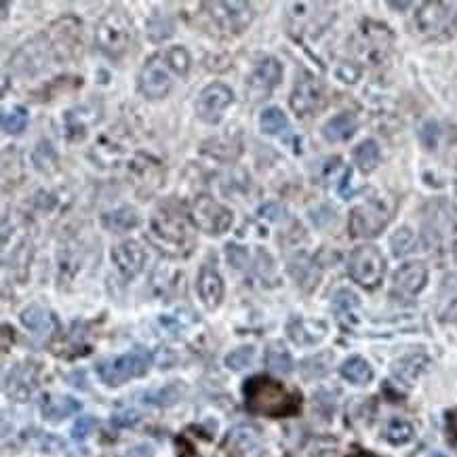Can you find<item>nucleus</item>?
I'll list each match as a JSON object with an SVG mask.
<instances>
[{
  "instance_id": "79ce46f5",
  "label": "nucleus",
  "mask_w": 457,
  "mask_h": 457,
  "mask_svg": "<svg viewBox=\"0 0 457 457\" xmlns=\"http://www.w3.org/2000/svg\"><path fill=\"white\" fill-rule=\"evenodd\" d=\"M95 426H98V419H95V417H88V415L78 417L76 424L72 426V436H74L76 440H82V438H86L91 432L95 430Z\"/></svg>"
},
{
  "instance_id": "f3484780",
  "label": "nucleus",
  "mask_w": 457,
  "mask_h": 457,
  "mask_svg": "<svg viewBox=\"0 0 457 457\" xmlns=\"http://www.w3.org/2000/svg\"><path fill=\"white\" fill-rule=\"evenodd\" d=\"M226 447H228L232 457H261L263 455V444H261L259 432L251 426L234 428L228 434Z\"/></svg>"
},
{
  "instance_id": "f704fd0d",
  "label": "nucleus",
  "mask_w": 457,
  "mask_h": 457,
  "mask_svg": "<svg viewBox=\"0 0 457 457\" xmlns=\"http://www.w3.org/2000/svg\"><path fill=\"white\" fill-rule=\"evenodd\" d=\"M162 55H164L166 65L175 74H179V76H186L188 74V70H190V53L184 47H171Z\"/></svg>"
},
{
  "instance_id": "1a4fd4ad",
  "label": "nucleus",
  "mask_w": 457,
  "mask_h": 457,
  "mask_svg": "<svg viewBox=\"0 0 457 457\" xmlns=\"http://www.w3.org/2000/svg\"><path fill=\"white\" fill-rule=\"evenodd\" d=\"M390 219V213L384 203L369 201L352 209L350 213V234L354 238H371L378 236Z\"/></svg>"
},
{
  "instance_id": "6ab92c4d",
  "label": "nucleus",
  "mask_w": 457,
  "mask_h": 457,
  "mask_svg": "<svg viewBox=\"0 0 457 457\" xmlns=\"http://www.w3.org/2000/svg\"><path fill=\"white\" fill-rule=\"evenodd\" d=\"M65 24H68V17L53 26L51 47H53L57 57L72 59V57H76L80 53V24H74L72 28H68Z\"/></svg>"
},
{
  "instance_id": "aec40b11",
  "label": "nucleus",
  "mask_w": 457,
  "mask_h": 457,
  "mask_svg": "<svg viewBox=\"0 0 457 457\" xmlns=\"http://www.w3.org/2000/svg\"><path fill=\"white\" fill-rule=\"evenodd\" d=\"M196 287H199V295L203 300V304L207 308H217L224 300V281L219 277V272L205 263L199 272V281H196Z\"/></svg>"
},
{
  "instance_id": "58836bf2",
  "label": "nucleus",
  "mask_w": 457,
  "mask_h": 457,
  "mask_svg": "<svg viewBox=\"0 0 457 457\" xmlns=\"http://www.w3.org/2000/svg\"><path fill=\"white\" fill-rule=\"evenodd\" d=\"M329 362H331V354H316V356H312V358H306L304 362H302V373H304V378H308V380H312V378H320V375H325L327 373V369H329Z\"/></svg>"
},
{
  "instance_id": "8fccbe9b",
  "label": "nucleus",
  "mask_w": 457,
  "mask_h": 457,
  "mask_svg": "<svg viewBox=\"0 0 457 457\" xmlns=\"http://www.w3.org/2000/svg\"><path fill=\"white\" fill-rule=\"evenodd\" d=\"M453 255H455V259H457V226H455V230H453Z\"/></svg>"
},
{
  "instance_id": "c756f323",
  "label": "nucleus",
  "mask_w": 457,
  "mask_h": 457,
  "mask_svg": "<svg viewBox=\"0 0 457 457\" xmlns=\"http://www.w3.org/2000/svg\"><path fill=\"white\" fill-rule=\"evenodd\" d=\"M259 125L268 135H281L289 129V121L281 108H265L259 116Z\"/></svg>"
},
{
  "instance_id": "4c0bfd02",
  "label": "nucleus",
  "mask_w": 457,
  "mask_h": 457,
  "mask_svg": "<svg viewBox=\"0 0 457 457\" xmlns=\"http://www.w3.org/2000/svg\"><path fill=\"white\" fill-rule=\"evenodd\" d=\"M253 356H255L253 346H240L226 356V367L232 371H242L245 367H249V364L253 362Z\"/></svg>"
},
{
  "instance_id": "cd10ccee",
  "label": "nucleus",
  "mask_w": 457,
  "mask_h": 457,
  "mask_svg": "<svg viewBox=\"0 0 457 457\" xmlns=\"http://www.w3.org/2000/svg\"><path fill=\"white\" fill-rule=\"evenodd\" d=\"M438 314L444 320H457V277L449 274L442 283L438 297Z\"/></svg>"
},
{
  "instance_id": "7c9ffc66",
  "label": "nucleus",
  "mask_w": 457,
  "mask_h": 457,
  "mask_svg": "<svg viewBox=\"0 0 457 457\" xmlns=\"http://www.w3.org/2000/svg\"><path fill=\"white\" fill-rule=\"evenodd\" d=\"M265 362H268V369L277 371V373L293 371V358L283 346H270L265 352Z\"/></svg>"
},
{
  "instance_id": "ddd939ff",
  "label": "nucleus",
  "mask_w": 457,
  "mask_h": 457,
  "mask_svg": "<svg viewBox=\"0 0 457 457\" xmlns=\"http://www.w3.org/2000/svg\"><path fill=\"white\" fill-rule=\"evenodd\" d=\"M453 24L451 5L447 3H426L415 15V28L426 38H442L449 34Z\"/></svg>"
},
{
  "instance_id": "3c124183",
  "label": "nucleus",
  "mask_w": 457,
  "mask_h": 457,
  "mask_svg": "<svg viewBox=\"0 0 457 457\" xmlns=\"http://www.w3.org/2000/svg\"><path fill=\"white\" fill-rule=\"evenodd\" d=\"M388 7H392V9H405V7H409V3H388Z\"/></svg>"
},
{
  "instance_id": "72a5a7b5",
  "label": "nucleus",
  "mask_w": 457,
  "mask_h": 457,
  "mask_svg": "<svg viewBox=\"0 0 457 457\" xmlns=\"http://www.w3.org/2000/svg\"><path fill=\"white\" fill-rule=\"evenodd\" d=\"M148 34H150V40H154V42H160V40L169 38L173 34V20L166 13L156 11L148 20Z\"/></svg>"
},
{
  "instance_id": "4be33fe9",
  "label": "nucleus",
  "mask_w": 457,
  "mask_h": 457,
  "mask_svg": "<svg viewBox=\"0 0 457 457\" xmlns=\"http://www.w3.org/2000/svg\"><path fill=\"white\" fill-rule=\"evenodd\" d=\"M289 337L300 346H312L318 343L327 335V325L323 320H310V318H295L287 327Z\"/></svg>"
},
{
  "instance_id": "864d4df0",
  "label": "nucleus",
  "mask_w": 457,
  "mask_h": 457,
  "mask_svg": "<svg viewBox=\"0 0 457 457\" xmlns=\"http://www.w3.org/2000/svg\"><path fill=\"white\" fill-rule=\"evenodd\" d=\"M455 192H457V179H455Z\"/></svg>"
},
{
  "instance_id": "2eb2a0df",
  "label": "nucleus",
  "mask_w": 457,
  "mask_h": 457,
  "mask_svg": "<svg viewBox=\"0 0 457 457\" xmlns=\"http://www.w3.org/2000/svg\"><path fill=\"white\" fill-rule=\"evenodd\" d=\"M38 380V367L36 362H22L13 367L5 378V392L13 401H28L36 388Z\"/></svg>"
},
{
  "instance_id": "6e6552de",
  "label": "nucleus",
  "mask_w": 457,
  "mask_h": 457,
  "mask_svg": "<svg viewBox=\"0 0 457 457\" xmlns=\"http://www.w3.org/2000/svg\"><path fill=\"white\" fill-rule=\"evenodd\" d=\"M192 222L199 230L219 236L232 226V211L209 194L196 196L192 205Z\"/></svg>"
},
{
  "instance_id": "9b49d317",
  "label": "nucleus",
  "mask_w": 457,
  "mask_h": 457,
  "mask_svg": "<svg viewBox=\"0 0 457 457\" xmlns=\"http://www.w3.org/2000/svg\"><path fill=\"white\" fill-rule=\"evenodd\" d=\"M171 68L164 61V55H154L146 61V65L139 72V91L148 100H162L169 95L173 86Z\"/></svg>"
},
{
  "instance_id": "bb28decb",
  "label": "nucleus",
  "mask_w": 457,
  "mask_h": 457,
  "mask_svg": "<svg viewBox=\"0 0 457 457\" xmlns=\"http://www.w3.org/2000/svg\"><path fill=\"white\" fill-rule=\"evenodd\" d=\"M339 373H341L343 380H348V382H352V384H358V386L369 384V382L373 380V369H371V364H369L367 360H364V358H360V356H352V358H348V360L341 364Z\"/></svg>"
},
{
  "instance_id": "f8f14e48",
  "label": "nucleus",
  "mask_w": 457,
  "mask_h": 457,
  "mask_svg": "<svg viewBox=\"0 0 457 457\" xmlns=\"http://www.w3.org/2000/svg\"><path fill=\"white\" fill-rule=\"evenodd\" d=\"M234 102V93L232 88L224 82H211L209 86H205L201 91V95L196 100V116L209 125L219 123V118L224 116L226 108Z\"/></svg>"
},
{
  "instance_id": "09e8293b",
  "label": "nucleus",
  "mask_w": 457,
  "mask_h": 457,
  "mask_svg": "<svg viewBox=\"0 0 457 457\" xmlns=\"http://www.w3.org/2000/svg\"><path fill=\"white\" fill-rule=\"evenodd\" d=\"M449 426H451V432H453V436L457 438V411H455V413H451V417H449Z\"/></svg>"
},
{
  "instance_id": "39448f33",
  "label": "nucleus",
  "mask_w": 457,
  "mask_h": 457,
  "mask_svg": "<svg viewBox=\"0 0 457 457\" xmlns=\"http://www.w3.org/2000/svg\"><path fill=\"white\" fill-rule=\"evenodd\" d=\"M348 274L352 281L364 289L380 287L386 274V259L382 251L373 245H360L348 257Z\"/></svg>"
},
{
  "instance_id": "2f4dec72",
  "label": "nucleus",
  "mask_w": 457,
  "mask_h": 457,
  "mask_svg": "<svg viewBox=\"0 0 457 457\" xmlns=\"http://www.w3.org/2000/svg\"><path fill=\"white\" fill-rule=\"evenodd\" d=\"M293 263H297V268H295V265H289V268H291V274H293L295 281H297L306 291H310V289L318 283V270L314 268V263H312L308 257H297V261H293Z\"/></svg>"
},
{
  "instance_id": "37998d69",
  "label": "nucleus",
  "mask_w": 457,
  "mask_h": 457,
  "mask_svg": "<svg viewBox=\"0 0 457 457\" xmlns=\"http://www.w3.org/2000/svg\"><path fill=\"white\" fill-rule=\"evenodd\" d=\"M226 257L234 268H245L249 261V253L240 245H226Z\"/></svg>"
},
{
  "instance_id": "a18cd8bd",
  "label": "nucleus",
  "mask_w": 457,
  "mask_h": 457,
  "mask_svg": "<svg viewBox=\"0 0 457 457\" xmlns=\"http://www.w3.org/2000/svg\"><path fill=\"white\" fill-rule=\"evenodd\" d=\"M175 398H177V390L171 388V386L164 388V390H158V392H150V394L146 396V401L152 403V405H171Z\"/></svg>"
},
{
  "instance_id": "49530a36",
  "label": "nucleus",
  "mask_w": 457,
  "mask_h": 457,
  "mask_svg": "<svg viewBox=\"0 0 457 457\" xmlns=\"http://www.w3.org/2000/svg\"><path fill=\"white\" fill-rule=\"evenodd\" d=\"M139 421V413L133 411V409H127V411H118L114 417H112V424L114 426H121V428H127V426H135Z\"/></svg>"
},
{
  "instance_id": "423d86ee",
  "label": "nucleus",
  "mask_w": 457,
  "mask_h": 457,
  "mask_svg": "<svg viewBox=\"0 0 457 457\" xmlns=\"http://www.w3.org/2000/svg\"><path fill=\"white\" fill-rule=\"evenodd\" d=\"M394 36L388 30V26L378 22H362L360 30L356 34V53L367 59L369 63H382L388 59L392 51Z\"/></svg>"
},
{
  "instance_id": "de8ad7c7",
  "label": "nucleus",
  "mask_w": 457,
  "mask_h": 457,
  "mask_svg": "<svg viewBox=\"0 0 457 457\" xmlns=\"http://www.w3.org/2000/svg\"><path fill=\"white\" fill-rule=\"evenodd\" d=\"M127 457H154V451L150 444H137L127 453Z\"/></svg>"
},
{
  "instance_id": "393cba45",
  "label": "nucleus",
  "mask_w": 457,
  "mask_h": 457,
  "mask_svg": "<svg viewBox=\"0 0 457 457\" xmlns=\"http://www.w3.org/2000/svg\"><path fill=\"white\" fill-rule=\"evenodd\" d=\"M426 367H428V356L426 354H409V356H403L401 360L394 362L392 371L401 382L413 384Z\"/></svg>"
},
{
  "instance_id": "a878e982",
  "label": "nucleus",
  "mask_w": 457,
  "mask_h": 457,
  "mask_svg": "<svg viewBox=\"0 0 457 457\" xmlns=\"http://www.w3.org/2000/svg\"><path fill=\"white\" fill-rule=\"evenodd\" d=\"M102 224L110 232H127L139 226V215L133 207H118L102 217Z\"/></svg>"
},
{
  "instance_id": "b1692460",
  "label": "nucleus",
  "mask_w": 457,
  "mask_h": 457,
  "mask_svg": "<svg viewBox=\"0 0 457 457\" xmlns=\"http://www.w3.org/2000/svg\"><path fill=\"white\" fill-rule=\"evenodd\" d=\"M356 133V118L352 112H341L325 123L323 135L329 141H348Z\"/></svg>"
},
{
  "instance_id": "a19ab883",
  "label": "nucleus",
  "mask_w": 457,
  "mask_h": 457,
  "mask_svg": "<svg viewBox=\"0 0 457 457\" xmlns=\"http://www.w3.org/2000/svg\"><path fill=\"white\" fill-rule=\"evenodd\" d=\"M333 308L339 316L350 314L354 308H358V297L352 291H339L333 300Z\"/></svg>"
},
{
  "instance_id": "f03ea898",
  "label": "nucleus",
  "mask_w": 457,
  "mask_h": 457,
  "mask_svg": "<svg viewBox=\"0 0 457 457\" xmlns=\"http://www.w3.org/2000/svg\"><path fill=\"white\" fill-rule=\"evenodd\" d=\"M245 405L251 413L268 417H289L300 411L302 396L287 390L281 382L263 375L245 382Z\"/></svg>"
},
{
  "instance_id": "20e7f679",
  "label": "nucleus",
  "mask_w": 457,
  "mask_h": 457,
  "mask_svg": "<svg viewBox=\"0 0 457 457\" xmlns=\"http://www.w3.org/2000/svg\"><path fill=\"white\" fill-rule=\"evenodd\" d=\"M150 364H152V354L144 348H135V350H131V352H127L118 358L100 362L98 373H100L104 384L121 386L129 380L146 375L148 369H150Z\"/></svg>"
},
{
  "instance_id": "dca6fc26",
  "label": "nucleus",
  "mask_w": 457,
  "mask_h": 457,
  "mask_svg": "<svg viewBox=\"0 0 457 457\" xmlns=\"http://www.w3.org/2000/svg\"><path fill=\"white\" fill-rule=\"evenodd\" d=\"M110 255H112L114 265L118 268V272L127 281H133L137 277L144 268V261H146L144 247L137 240H125V242L116 245Z\"/></svg>"
},
{
  "instance_id": "603ef678",
  "label": "nucleus",
  "mask_w": 457,
  "mask_h": 457,
  "mask_svg": "<svg viewBox=\"0 0 457 457\" xmlns=\"http://www.w3.org/2000/svg\"><path fill=\"white\" fill-rule=\"evenodd\" d=\"M352 457H378V455H373V453H367V451H358V453H354Z\"/></svg>"
},
{
  "instance_id": "c9c22d12",
  "label": "nucleus",
  "mask_w": 457,
  "mask_h": 457,
  "mask_svg": "<svg viewBox=\"0 0 457 457\" xmlns=\"http://www.w3.org/2000/svg\"><path fill=\"white\" fill-rule=\"evenodd\" d=\"M34 164L38 171H45V173H51L57 169V152L55 148L49 144V141H40L38 148L34 150V156H32Z\"/></svg>"
},
{
  "instance_id": "412c9836",
  "label": "nucleus",
  "mask_w": 457,
  "mask_h": 457,
  "mask_svg": "<svg viewBox=\"0 0 457 457\" xmlns=\"http://www.w3.org/2000/svg\"><path fill=\"white\" fill-rule=\"evenodd\" d=\"M22 325L38 339H49L55 331V318L53 314L42 306H28L22 312Z\"/></svg>"
},
{
  "instance_id": "c85d7f7f",
  "label": "nucleus",
  "mask_w": 457,
  "mask_h": 457,
  "mask_svg": "<svg viewBox=\"0 0 457 457\" xmlns=\"http://www.w3.org/2000/svg\"><path fill=\"white\" fill-rule=\"evenodd\" d=\"M382 152L375 139H364L354 148V162L362 173H371L380 164Z\"/></svg>"
},
{
  "instance_id": "4468645a",
  "label": "nucleus",
  "mask_w": 457,
  "mask_h": 457,
  "mask_svg": "<svg viewBox=\"0 0 457 457\" xmlns=\"http://www.w3.org/2000/svg\"><path fill=\"white\" fill-rule=\"evenodd\" d=\"M281 76H283V65L279 59L274 57H263L255 68L253 72L249 74L247 78V86L253 95L257 98H268L270 91L281 82Z\"/></svg>"
},
{
  "instance_id": "0eeeda50",
  "label": "nucleus",
  "mask_w": 457,
  "mask_h": 457,
  "mask_svg": "<svg viewBox=\"0 0 457 457\" xmlns=\"http://www.w3.org/2000/svg\"><path fill=\"white\" fill-rule=\"evenodd\" d=\"M203 9H207L211 22L226 34L245 32L255 17L253 7L249 3H240V0H232V3H205Z\"/></svg>"
},
{
  "instance_id": "9d476101",
  "label": "nucleus",
  "mask_w": 457,
  "mask_h": 457,
  "mask_svg": "<svg viewBox=\"0 0 457 457\" xmlns=\"http://www.w3.org/2000/svg\"><path fill=\"white\" fill-rule=\"evenodd\" d=\"M327 102V93H325V84L304 72L295 86H293V93H291V108L297 116H312L314 112H318Z\"/></svg>"
},
{
  "instance_id": "a211bd4d",
  "label": "nucleus",
  "mask_w": 457,
  "mask_h": 457,
  "mask_svg": "<svg viewBox=\"0 0 457 457\" xmlns=\"http://www.w3.org/2000/svg\"><path fill=\"white\" fill-rule=\"evenodd\" d=\"M428 281V268L421 261H407L394 272V291L401 295H417Z\"/></svg>"
},
{
  "instance_id": "ea45409f",
  "label": "nucleus",
  "mask_w": 457,
  "mask_h": 457,
  "mask_svg": "<svg viewBox=\"0 0 457 457\" xmlns=\"http://www.w3.org/2000/svg\"><path fill=\"white\" fill-rule=\"evenodd\" d=\"M26 125H28V110L22 108V106L11 108V110L3 116V127H5V131L11 133V135L22 133V131L26 129Z\"/></svg>"
},
{
  "instance_id": "e433bc0d",
  "label": "nucleus",
  "mask_w": 457,
  "mask_h": 457,
  "mask_svg": "<svg viewBox=\"0 0 457 457\" xmlns=\"http://www.w3.org/2000/svg\"><path fill=\"white\" fill-rule=\"evenodd\" d=\"M390 247H392V253L396 257H403L407 253H411L415 249V234L411 228H401L392 234L390 238Z\"/></svg>"
},
{
  "instance_id": "473e14b6",
  "label": "nucleus",
  "mask_w": 457,
  "mask_h": 457,
  "mask_svg": "<svg viewBox=\"0 0 457 457\" xmlns=\"http://www.w3.org/2000/svg\"><path fill=\"white\" fill-rule=\"evenodd\" d=\"M413 438V426L403 419V417H394L388 421L386 426V440L390 444H407Z\"/></svg>"
},
{
  "instance_id": "5701e85b",
  "label": "nucleus",
  "mask_w": 457,
  "mask_h": 457,
  "mask_svg": "<svg viewBox=\"0 0 457 457\" xmlns=\"http://www.w3.org/2000/svg\"><path fill=\"white\" fill-rule=\"evenodd\" d=\"M80 411V403L72 396L47 394L40 403V413L47 421H61Z\"/></svg>"
},
{
  "instance_id": "c03bdc74",
  "label": "nucleus",
  "mask_w": 457,
  "mask_h": 457,
  "mask_svg": "<svg viewBox=\"0 0 457 457\" xmlns=\"http://www.w3.org/2000/svg\"><path fill=\"white\" fill-rule=\"evenodd\" d=\"M419 137H421L424 146H426L428 150H432V148L436 146V141H438V125H436L434 121H428V123L421 127Z\"/></svg>"
},
{
  "instance_id": "f257e3e1",
  "label": "nucleus",
  "mask_w": 457,
  "mask_h": 457,
  "mask_svg": "<svg viewBox=\"0 0 457 457\" xmlns=\"http://www.w3.org/2000/svg\"><path fill=\"white\" fill-rule=\"evenodd\" d=\"M148 238L158 251L171 257H186L192 251L194 240H196L194 230L190 222L186 219V215L171 203L160 205L154 211L150 219Z\"/></svg>"
},
{
  "instance_id": "7ed1b4c3",
  "label": "nucleus",
  "mask_w": 457,
  "mask_h": 457,
  "mask_svg": "<svg viewBox=\"0 0 457 457\" xmlns=\"http://www.w3.org/2000/svg\"><path fill=\"white\" fill-rule=\"evenodd\" d=\"M135 30L125 9H108L95 26V45L110 59H121L133 45Z\"/></svg>"
}]
</instances>
